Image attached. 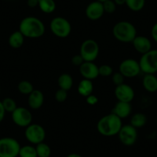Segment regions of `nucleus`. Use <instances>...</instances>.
Returning <instances> with one entry per match:
<instances>
[{
    "mask_svg": "<svg viewBox=\"0 0 157 157\" xmlns=\"http://www.w3.org/2000/svg\"><path fill=\"white\" fill-rule=\"evenodd\" d=\"M19 30L24 37L38 39L44 35L46 26L42 20L35 16H27L19 23Z\"/></svg>",
    "mask_w": 157,
    "mask_h": 157,
    "instance_id": "f257e3e1",
    "label": "nucleus"
},
{
    "mask_svg": "<svg viewBox=\"0 0 157 157\" xmlns=\"http://www.w3.org/2000/svg\"><path fill=\"white\" fill-rule=\"evenodd\" d=\"M123 126L122 120L111 113L102 117L97 123V130L104 136L110 137L118 135Z\"/></svg>",
    "mask_w": 157,
    "mask_h": 157,
    "instance_id": "f03ea898",
    "label": "nucleus"
},
{
    "mask_svg": "<svg viewBox=\"0 0 157 157\" xmlns=\"http://www.w3.org/2000/svg\"><path fill=\"white\" fill-rule=\"evenodd\" d=\"M113 35L121 43H132L137 36V31L133 24L127 21H120L114 25Z\"/></svg>",
    "mask_w": 157,
    "mask_h": 157,
    "instance_id": "7ed1b4c3",
    "label": "nucleus"
},
{
    "mask_svg": "<svg viewBox=\"0 0 157 157\" xmlns=\"http://www.w3.org/2000/svg\"><path fill=\"white\" fill-rule=\"evenodd\" d=\"M50 30L58 38L64 39L70 35L72 31V26L69 21L64 17L56 16L51 20L49 24Z\"/></svg>",
    "mask_w": 157,
    "mask_h": 157,
    "instance_id": "20e7f679",
    "label": "nucleus"
},
{
    "mask_svg": "<svg viewBox=\"0 0 157 157\" xmlns=\"http://www.w3.org/2000/svg\"><path fill=\"white\" fill-rule=\"evenodd\" d=\"M140 69L144 74H155L157 72V49H151L140 57Z\"/></svg>",
    "mask_w": 157,
    "mask_h": 157,
    "instance_id": "39448f33",
    "label": "nucleus"
},
{
    "mask_svg": "<svg viewBox=\"0 0 157 157\" xmlns=\"http://www.w3.org/2000/svg\"><path fill=\"white\" fill-rule=\"evenodd\" d=\"M21 146L19 142L12 137L0 139V157L19 156Z\"/></svg>",
    "mask_w": 157,
    "mask_h": 157,
    "instance_id": "423d86ee",
    "label": "nucleus"
},
{
    "mask_svg": "<svg viewBox=\"0 0 157 157\" xmlns=\"http://www.w3.org/2000/svg\"><path fill=\"white\" fill-rule=\"evenodd\" d=\"M25 136L29 143L37 145L44 142L46 139V130L41 125L32 123L25 127Z\"/></svg>",
    "mask_w": 157,
    "mask_h": 157,
    "instance_id": "0eeeda50",
    "label": "nucleus"
},
{
    "mask_svg": "<svg viewBox=\"0 0 157 157\" xmlns=\"http://www.w3.org/2000/svg\"><path fill=\"white\" fill-rule=\"evenodd\" d=\"M99 53V46L97 42L93 39H86L82 43L80 47V55L84 61L94 62Z\"/></svg>",
    "mask_w": 157,
    "mask_h": 157,
    "instance_id": "6e6552de",
    "label": "nucleus"
},
{
    "mask_svg": "<svg viewBox=\"0 0 157 157\" xmlns=\"http://www.w3.org/2000/svg\"><path fill=\"white\" fill-rule=\"evenodd\" d=\"M13 122L19 127H27L32 124L33 115L29 109L25 107H17L12 113Z\"/></svg>",
    "mask_w": 157,
    "mask_h": 157,
    "instance_id": "1a4fd4ad",
    "label": "nucleus"
},
{
    "mask_svg": "<svg viewBox=\"0 0 157 157\" xmlns=\"http://www.w3.org/2000/svg\"><path fill=\"white\" fill-rule=\"evenodd\" d=\"M119 72L125 78H134L141 72L140 63L134 59H124L119 66Z\"/></svg>",
    "mask_w": 157,
    "mask_h": 157,
    "instance_id": "9d476101",
    "label": "nucleus"
},
{
    "mask_svg": "<svg viewBox=\"0 0 157 157\" xmlns=\"http://www.w3.org/2000/svg\"><path fill=\"white\" fill-rule=\"evenodd\" d=\"M118 137L120 141L124 146H131L134 145L138 138V132L136 128L132 125H124L122 126L120 132L118 133Z\"/></svg>",
    "mask_w": 157,
    "mask_h": 157,
    "instance_id": "9b49d317",
    "label": "nucleus"
},
{
    "mask_svg": "<svg viewBox=\"0 0 157 157\" xmlns=\"http://www.w3.org/2000/svg\"><path fill=\"white\" fill-rule=\"evenodd\" d=\"M114 93L117 100L120 102H131L135 97V92L132 87L126 83L116 86Z\"/></svg>",
    "mask_w": 157,
    "mask_h": 157,
    "instance_id": "f8f14e48",
    "label": "nucleus"
},
{
    "mask_svg": "<svg viewBox=\"0 0 157 157\" xmlns=\"http://www.w3.org/2000/svg\"><path fill=\"white\" fill-rule=\"evenodd\" d=\"M104 13L105 12H104L102 2L96 0L94 2H90L86 9V17L92 21L99 20L102 17Z\"/></svg>",
    "mask_w": 157,
    "mask_h": 157,
    "instance_id": "ddd939ff",
    "label": "nucleus"
},
{
    "mask_svg": "<svg viewBox=\"0 0 157 157\" xmlns=\"http://www.w3.org/2000/svg\"><path fill=\"white\" fill-rule=\"evenodd\" d=\"M79 72L86 79L93 80L99 76V66L93 62L85 61L79 66Z\"/></svg>",
    "mask_w": 157,
    "mask_h": 157,
    "instance_id": "4468645a",
    "label": "nucleus"
},
{
    "mask_svg": "<svg viewBox=\"0 0 157 157\" xmlns=\"http://www.w3.org/2000/svg\"><path fill=\"white\" fill-rule=\"evenodd\" d=\"M133 47L139 53L145 54L152 49V43L150 39L144 36H136L132 42Z\"/></svg>",
    "mask_w": 157,
    "mask_h": 157,
    "instance_id": "2eb2a0df",
    "label": "nucleus"
},
{
    "mask_svg": "<svg viewBox=\"0 0 157 157\" xmlns=\"http://www.w3.org/2000/svg\"><path fill=\"white\" fill-rule=\"evenodd\" d=\"M43 103H44V95L40 90H34L29 95L28 104L32 109H39L43 106Z\"/></svg>",
    "mask_w": 157,
    "mask_h": 157,
    "instance_id": "dca6fc26",
    "label": "nucleus"
},
{
    "mask_svg": "<svg viewBox=\"0 0 157 157\" xmlns=\"http://www.w3.org/2000/svg\"><path fill=\"white\" fill-rule=\"evenodd\" d=\"M112 113L116 115L118 117H120L121 120L126 119L132 113V105H131L130 102L118 101L117 103L115 105Z\"/></svg>",
    "mask_w": 157,
    "mask_h": 157,
    "instance_id": "f3484780",
    "label": "nucleus"
},
{
    "mask_svg": "<svg viewBox=\"0 0 157 157\" xmlns=\"http://www.w3.org/2000/svg\"><path fill=\"white\" fill-rule=\"evenodd\" d=\"M143 86L149 93L157 92V77L155 74H145L143 78Z\"/></svg>",
    "mask_w": 157,
    "mask_h": 157,
    "instance_id": "a211bd4d",
    "label": "nucleus"
},
{
    "mask_svg": "<svg viewBox=\"0 0 157 157\" xmlns=\"http://www.w3.org/2000/svg\"><path fill=\"white\" fill-rule=\"evenodd\" d=\"M93 84L92 80L83 78L80 81L78 86V93L80 96L86 98L93 93Z\"/></svg>",
    "mask_w": 157,
    "mask_h": 157,
    "instance_id": "6ab92c4d",
    "label": "nucleus"
},
{
    "mask_svg": "<svg viewBox=\"0 0 157 157\" xmlns=\"http://www.w3.org/2000/svg\"><path fill=\"white\" fill-rule=\"evenodd\" d=\"M25 37L21 33V32L16 31L12 33L9 37V45L13 49H19L22 47V46L24 43Z\"/></svg>",
    "mask_w": 157,
    "mask_h": 157,
    "instance_id": "aec40b11",
    "label": "nucleus"
},
{
    "mask_svg": "<svg viewBox=\"0 0 157 157\" xmlns=\"http://www.w3.org/2000/svg\"><path fill=\"white\" fill-rule=\"evenodd\" d=\"M73 85V78L69 74L63 73L58 78V86L59 89L69 91Z\"/></svg>",
    "mask_w": 157,
    "mask_h": 157,
    "instance_id": "412c9836",
    "label": "nucleus"
},
{
    "mask_svg": "<svg viewBox=\"0 0 157 157\" xmlns=\"http://www.w3.org/2000/svg\"><path fill=\"white\" fill-rule=\"evenodd\" d=\"M147 123V117L142 113H137L132 115L130 120V125L133 127L139 129L145 126Z\"/></svg>",
    "mask_w": 157,
    "mask_h": 157,
    "instance_id": "4be33fe9",
    "label": "nucleus"
},
{
    "mask_svg": "<svg viewBox=\"0 0 157 157\" xmlns=\"http://www.w3.org/2000/svg\"><path fill=\"white\" fill-rule=\"evenodd\" d=\"M38 7L43 13L50 14L56 10V4L54 0H39Z\"/></svg>",
    "mask_w": 157,
    "mask_h": 157,
    "instance_id": "5701e85b",
    "label": "nucleus"
},
{
    "mask_svg": "<svg viewBox=\"0 0 157 157\" xmlns=\"http://www.w3.org/2000/svg\"><path fill=\"white\" fill-rule=\"evenodd\" d=\"M36 149L38 157H50L51 148L44 142L36 145Z\"/></svg>",
    "mask_w": 157,
    "mask_h": 157,
    "instance_id": "b1692460",
    "label": "nucleus"
},
{
    "mask_svg": "<svg viewBox=\"0 0 157 157\" xmlns=\"http://www.w3.org/2000/svg\"><path fill=\"white\" fill-rule=\"evenodd\" d=\"M19 157H38L36 147L31 145L21 146L19 153Z\"/></svg>",
    "mask_w": 157,
    "mask_h": 157,
    "instance_id": "393cba45",
    "label": "nucleus"
},
{
    "mask_svg": "<svg viewBox=\"0 0 157 157\" xmlns=\"http://www.w3.org/2000/svg\"><path fill=\"white\" fill-rule=\"evenodd\" d=\"M146 0H126V5L133 12H140L144 8Z\"/></svg>",
    "mask_w": 157,
    "mask_h": 157,
    "instance_id": "a878e982",
    "label": "nucleus"
},
{
    "mask_svg": "<svg viewBox=\"0 0 157 157\" xmlns=\"http://www.w3.org/2000/svg\"><path fill=\"white\" fill-rule=\"evenodd\" d=\"M18 90L23 95H29L34 90L33 85L27 80H22L18 84Z\"/></svg>",
    "mask_w": 157,
    "mask_h": 157,
    "instance_id": "bb28decb",
    "label": "nucleus"
},
{
    "mask_svg": "<svg viewBox=\"0 0 157 157\" xmlns=\"http://www.w3.org/2000/svg\"><path fill=\"white\" fill-rule=\"evenodd\" d=\"M2 105L4 107V109L6 113H12L16 108H17V105H16V101L10 97L5 98L2 101Z\"/></svg>",
    "mask_w": 157,
    "mask_h": 157,
    "instance_id": "cd10ccee",
    "label": "nucleus"
},
{
    "mask_svg": "<svg viewBox=\"0 0 157 157\" xmlns=\"http://www.w3.org/2000/svg\"><path fill=\"white\" fill-rule=\"evenodd\" d=\"M102 5H103L104 12L108 14H112V13H115L116 10V5L113 0H106L102 2Z\"/></svg>",
    "mask_w": 157,
    "mask_h": 157,
    "instance_id": "c85d7f7f",
    "label": "nucleus"
},
{
    "mask_svg": "<svg viewBox=\"0 0 157 157\" xmlns=\"http://www.w3.org/2000/svg\"><path fill=\"white\" fill-rule=\"evenodd\" d=\"M113 74V69L109 65H102L99 66V75L107 77Z\"/></svg>",
    "mask_w": 157,
    "mask_h": 157,
    "instance_id": "c756f323",
    "label": "nucleus"
},
{
    "mask_svg": "<svg viewBox=\"0 0 157 157\" xmlns=\"http://www.w3.org/2000/svg\"><path fill=\"white\" fill-rule=\"evenodd\" d=\"M124 79L125 77L123 76L120 72H114V73L112 75V80H113V84H114L116 86L124 83Z\"/></svg>",
    "mask_w": 157,
    "mask_h": 157,
    "instance_id": "7c9ffc66",
    "label": "nucleus"
},
{
    "mask_svg": "<svg viewBox=\"0 0 157 157\" xmlns=\"http://www.w3.org/2000/svg\"><path fill=\"white\" fill-rule=\"evenodd\" d=\"M68 96L67 91L62 89H59L55 93V99L57 102H63L66 100Z\"/></svg>",
    "mask_w": 157,
    "mask_h": 157,
    "instance_id": "2f4dec72",
    "label": "nucleus"
},
{
    "mask_svg": "<svg viewBox=\"0 0 157 157\" xmlns=\"http://www.w3.org/2000/svg\"><path fill=\"white\" fill-rule=\"evenodd\" d=\"M71 62H72V65L79 67V66H80L85 61H84L83 58H82V56H81L80 54H77V55H75L72 56Z\"/></svg>",
    "mask_w": 157,
    "mask_h": 157,
    "instance_id": "473e14b6",
    "label": "nucleus"
},
{
    "mask_svg": "<svg viewBox=\"0 0 157 157\" xmlns=\"http://www.w3.org/2000/svg\"><path fill=\"white\" fill-rule=\"evenodd\" d=\"M86 102L89 105H94L98 102V98L94 95L91 94L86 97Z\"/></svg>",
    "mask_w": 157,
    "mask_h": 157,
    "instance_id": "72a5a7b5",
    "label": "nucleus"
},
{
    "mask_svg": "<svg viewBox=\"0 0 157 157\" xmlns=\"http://www.w3.org/2000/svg\"><path fill=\"white\" fill-rule=\"evenodd\" d=\"M151 36L152 39L157 43V22H155L151 29Z\"/></svg>",
    "mask_w": 157,
    "mask_h": 157,
    "instance_id": "f704fd0d",
    "label": "nucleus"
},
{
    "mask_svg": "<svg viewBox=\"0 0 157 157\" xmlns=\"http://www.w3.org/2000/svg\"><path fill=\"white\" fill-rule=\"evenodd\" d=\"M6 112L4 109V107L2 105V101H0V123L3 121L4 118H5V115Z\"/></svg>",
    "mask_w": 157,
    "mask_h": 157,
    "instance_id": "c9c22d12",
    "label": "nucleus"
},
{
    "mask_svg": "<svg viewBox=\"0 0 157 157\" xmlns=\"http://www.w3.org/2000/svg\"><path fill=\"white\" fill-rule=\"evenodd\" d=\"M39 0H27V5L30 8H36L39 6Z\"/></svg>",
    "mask_w": 157,
    "mask_h": 157,
    "instance_id": "e433bc0d",
    "label": "nucleus"
},
{
    "mask_svg": "<svg viewBox=\"0 0 157 157\" xmlns=\"http://www.w3.org/2000/svg\"><path fill=\"white\" fill-rule=\"evenodd\" d=\"M116 6L126 5V0H113Z\"/></svg>",
    "mask_w": 157,
    "mask_h": 157,
    "instance_id": "4c0bfd02",
    "label": "nucleus"
},
{
    "mask_svg": "<svg viewBox=\"0 0 157 157\" xmlns=\"http://www.w3.org/2000/svg\"><path fill=\"white\" fill-rule=\"evenodd\" d=\"M66 157H83V156H82V155H79V154L78 153H71V154H69Z\"/></svg>",
    "mask_w": 157,
    "mask_h": 157,
    "instance_id": "58836bf2",
    "label": "nucleus"
},
{
    "mask_svg": "<svg viewBox=\"0 0 157 157\" xmlns=\"http://www.w3.org/2000/svg\"><path fill=\"white\" fill-rule=\"evenodd\" d=\"M96 1H99V2H104L105 1H106V0H96Z\"/></svg>",
    "mask_w": 157,
    "mask_h": 157,
    "instance_id": "ea45409f",
    "label": "nucleus"
},
{
    "mask_svg": "<svg viewBox=\"0 0 157 157\" xmlns=\"http://www.w3.org/2000/svg\"><path fill=\"white\" fill-rule=\"evenodd\" d=\"M88 157H94V156H92V155H90V156H88Z\"/></svg>",
    "mask_w": 157,
    "mask_h": 157,
    "instance_id": "a19ab883",
    "label": "nucleus"
}]
</instances>
